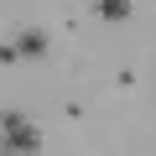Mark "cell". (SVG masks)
Here are the masks:
<instances>
[{
    "mask_svg": "<svg viewBox=\"0 0 156 156\" xmlns=\"http://www.w3.org/2000/svg\"><path fill=\"white\" fill-rule=\"evenodd\" d=\"M130 11H135L130 0H99V5H94V16H99V21H109V26H125V21H130Z\"/></svg>",
    "mask_w": 156,
    "mask_h": 156,
    "instance_id": "3",
    "label": "cell"
},
{
    "mask_svg": "<svg viewBox=\"0 0 156 156\" xmlns=\"http://www.w3.org/2000/svg\"><path fill=\"white\" fill-rule=\"evenodd\" d=\"M0 156H42V125L26 109H0Z\"/></svg>",
    "mask_w": 156,
    "mask_h": 156,
    "instance_id": "1",
    "label": "cell"
},
{
    "mask_svg": "<svg viewBox=\"0 0 156 156\" xmlns=\"http://www.w3.org/2000/svg\"><path fill=\"white\" fill-rule=\"evenodd\" d=\"M21 62V52H16V42H0V68H16Z\"/></svg>",
    "mask_w": 156,
    "mask_h": 156,
    "instance_id": "4",
    "label": "cell"
},
{
    "mask_svg": "<svg viewBox=\"0 0 156 156\" xmlns=\"http://www.w3.org/2000/svg\"><path fill=\"white\" fill-rule=\"evenodd\" d=\"M11 42H16V52H21V62H47L52 57V37L31 21V26H16L11 31Z\"/></svg>",
    "mask_w": 156,
    "mask_h": 156,
    "instance_id": "2",
    "label": "cell"
}]
</instances>
